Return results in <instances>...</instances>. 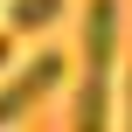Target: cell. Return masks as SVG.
<instances>
[{"label": "cell", "instance_id": "1", "mask_svg": "<svg viewBox=\"0 0 132 132\" xmlns=\"http://www.w3.org/2000/svg\"><path fill=\"white\" fill-rule=\"evenodd\" d=\"M118 0H90L84 7V84H77V104H70V125L77 132H111L118 125V104H111V56H118Z\"/></svg>", "mask_w": 132, "mask_h": 132}, {"label": "cell", "instance_id": "2", "mask_svg": "<svg viewBox=\"0 0 132 132\" xmlns=\"http://www.w3.org/2000/svg\"><path fill=\"white\" fill-rule=\"evenodd\" d=\"M63 63H70V56L42 49V56H28V63H21L7 84H0V132H7V125H21V118H28V111H35V104H42L56 84H63Z\"/></svg>", "mask_w": 132, "mask_h": 132}, {"label": "cell", "instance_id": "3", "mask_svg": "<svg viewBox=\"0 0 132 132\" xmlns=\"http://www.w3.org/2000/svg\"><path fill=\"white\" fill-rule=\"evenodd\" d=\"M63 21V0H7V28L14 35H49Z\"/></svg>", "mask_w": 132, "mask_h": 132}, {"label": "cell", "instance_id": "4", "mask_svg": "<svg viewBox=\"0 0 132 132\" xmlns=\"http://www.w3.org/2000/svg\"><path fill=\"white\" fill-rule=\"evenodd\" d=\"M118 132H132V70H125V84H118Z\"/></svg>", "mask_w": 132, "mask_h": 132}, {"label": "cell", "instance_id": "5", "mask_svg": "<svg viewBox=\"0 0 132 132\" xmlns=\"http://www.w3.org/2000/svg\"><path fill=\"white\" fill-rule=\"evenodd\" d=\"M7 63H14V42H7V35H0V70H7Z\"/></svg>", "mask_w": 132, "mask_h": 132}]
</instances>
